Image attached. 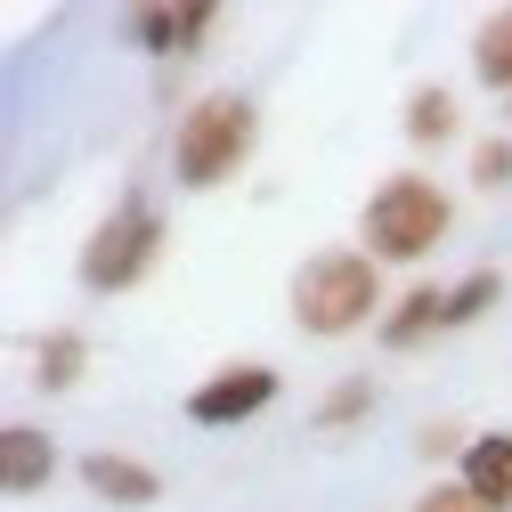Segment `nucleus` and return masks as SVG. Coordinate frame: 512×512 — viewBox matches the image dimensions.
<instances>
[{
    "mask_svg": "<svg viewBox=\"0 0 512 512\" xmlns=\"http://www.w3.org/2000/svg\"><path fill=\"white\" fill-rule=\"evenodd\" d=\"M122 33H131L147 57H187V9H131Z\"/></svg>",
    "mask_w": 512,
    "mask_h": 512,
    "instance_id": "4468645a",
    "label": "nucleus"
},
{
    "mask_svg": "<svg viewBox=\"0 0 512 512\" xmlns=\"http://www.w3.org/2000/svg\"><path fill=\"white\" fill-rule=\"evenodd\" d=\"M407 512H488V504H480V496H472L464 480H431V488H423V496H415Z\"/></svg>",
    "mask_w": 512,
    "mask_h": 512,
    "instance_id": "a211bd4d",
    "label": "nucleus"
},
{
    "mask_svg": "<svg viewBox=\"0 0 512 512\" xmlns=\"http://www.w3.org/2000/svg\"><path fill=\"white\" fill-rule=\"evenodd\" d=\"M293 326L309 342H350L366 326H382V261H366L358 244H334V252H309V261L293 269Z\"/></svg>",
    "mask_w": 512,
    "mask_h": 512,
    "instance_id": "f257e3e1",
    "label": "nucleus"
},
{
    "mask_svg": "<svg viewBox=\"0 0 512 512\" xmlns=\"http://www.w3.org/2000/svg\"><path fill=\"white\" fill-rule=\"evenodd\" d=\"M277 391H285V374H277L269 358H244V366H212L196 391H187L179 415L196 423V431H236V423H252V415H269Z\"/></svg>",
    "mask_w": 512,
    "mask_h": 512,
    "instance_id": "39448f33",
    "label": "nucleus"
},
{
    "mask_svg": "<svg viewBox=\"0 0 512 512\" xmlns=\"http://www.w3.org/2000/svg\"><path fill=\"white\" fill-rule=\"evenodd\" d=\"M212 25H220V9H212V0H187V57H204Z\"/></svg>",
    "mask_w": 512,
    "mask_h": 512,
    "instance_id": "6ab92c4d",
    "label": "nucleus"
},
{
    "mask_svg": "<svg viewBox=\"0 0 512 512\" xmlns=\"http://www.w3.org/2000/svg\"><path fill=\"white\" fill-rule=\"evenodd\" d=\"M155 261H163V212H155L147 196H122V204H114V212L82 236L74 277H82V293L114 301V293L147 285V277H155Z\"/></svg>",
    "mask_w": 512,
    "mask_h": 512,
    "instance_id": "20e7f679",
    "label": "nucleus"
},
{
    "mask_svg": "<svg viewBox=\"0 0 512 512\" xmlns=\"http://www.w3.org/2000/svg\"><path fill=\"white\" fill-rule=\"evenodd\" d=\"M252 147H261V106L244 90H204L171 122V179L204 196V187H220V179H236L252 163Z\"/></svg>",
    "mask_w": 512,
    "mask_h": 512,
    "instance_id": "f03ea898",
    "label": "nucleus"
},
{
    "mask_svg": "<svg viewBox=\"0 0 512 512\" xmlns=\"http://www.w3.org/2000/svg\"><path fill=\"white\" fill-rule=\"evenodd\" d=\"M472 187H480V196H504V187H512V139L504 131L472 147Z\"/></svg>",
    "mask_w": 512,
    "mask_h": 512,
    "instance_id": "dca6fc26",
    "label": "nucleus"
},
{
    "mask_svg": "<svg viewBox=\"0 0 512 512\" xmlns=\"http://www.w3.org/2000/svg\"><path fill=\"white\" fill-rule=\"evenodd\" d=\"M399 131H407V147H447V139L464 131V106H456V90H439V82L407 90V114H399Z\"/></svg>",
    "mask_w": 512,
    "mask_h": 512,
    "instance_id": "9d476101",
    "label": "nucleus"
},
{
    "mask_svg": "<svg viewBox=\"0 0 512 512\" xmlns=\"http://www.w3.org/2000/svg\"><path fill=\"white\" fill-rule=\"evenodd\" d=\"M82 374H90V334L49 326V334L33 342V382H41V391H74Z\"/></svg>",
    "mask_w": 512,
    "mask_h": 512,
    "instance_id": "f8f14e48",
    "label": "nucleus"
},
{
    "mask_svg": "<svg viewBox=\"0 0 512 512\" xmlns=\"http://www.w3.org/2000/svg\"><path fill=\"white\" fill-rule=\"evenodd\" d=\"M472 82L496 90L504 114H512V9H488L480 17V33H472Z\"/></svg>",
    "mask_w": 512,
    "mask_h": 512,
    "instance_id": "9b49d317",
    "label": "nucleus"
},
{
    "mask_svg": "<svg viewBox=\"0 0 512 512\" xmlns=\"http://www.w3.org/2000/svg\"><path fill=\"white\" fill-rule=\"evenodd\" d=\"M439 334H447V285L399 293L391 309H382V326H374V342L391 350V358H407V350H423V342H439Z\"/></svg>",
    "mask_w": 512,
    "mask_h": 512,
    "instance_id": "0eeeda50",
    "label": "nucleus"
},
{
    "mask_svg": "<svg viewBox=\"0 0 512 512\" xmlns=\"http://www.w3.org/2000/svg\"><path fill=\"white\" fill-rule=\"evenodd\" d=\"M456 480H464L488 512H512V431H472V447H464Z\"/></svg>",
    "mask_w": 512,
    "mask_h": 512,
    "instance_id": "1a4fd4ad",
    "label": "nucleus"
},
{
    "mask_svg": "<svg viewBox=\"0 0 512 512\" xmlns=\"http://www.w3.org/2000/svg\"><path fill=\"white\" fill-rule=\"evenodd\" d=\"M74 472H82L90 504H114V512H147V504H163V472L139 464V456H122V447H90Z\"/></svg>",
    "mask_w": 512,
    "mask_h": 512,
    "instance_id": "423d86ee",
    "label": "nucleus"
},
{
    "mask_svg": "<svg viewBox=\"0 0 512 512\" xmlns=\"http://www.w3.org/2000/svg\"><path fill=\"white\" fill-rule=\"evenodd\" d=\"M464 447H472V431H464V423H447V415L415 431V456H423V464H447V456L464 464Z\"/></svg>",
    "mask_w": 512,
    "mask_h": 512,
    "instance_id": "f3484780",
    "label": "nucleus"
},
{
    "mask_svg": "<svg viewBox=\"0 0 512 512\" xmlns=\"http://www.w3.org/2000/svg\"><path fill=\"white\" fill-rule=\"evenodd\" d=\"M447 228H456V204L439 196V179L391 171L366 196V212H358V252L382 261V269H415V261H431V252L447 244Z\"/></svg>",
    "mask_w": 512,
    "mask_h": 512,
    "instance_id": "7ed1b4c3",
    "label": "nucleus"
},
{
    "mask_svg": "<svg viewBox=\"0 0 512 512\" xmlns=\"http://www.w3.org/2000/svg\"><path fill=\"white\" fill-rule=\"evenodd\" d=\"M57 439L49 431H33V423H9L0 431V496H41L49 480H57Z\"/></svg>",
    "mask_w": 512,
    "mask_h": 512,
    "instance_id": "6e6552de",
    "label": "nucleus"
},
{
    "mask_svg": "<svg viewBox=\"0 0 512 512\" xmlns=\"http://www.w3.org/2000/svg\"><path fill=\"white\" fill-rule=\"evenodd\" d=\"M366 415H374V374H350V382H334V391L317 399V431H350Z\"/></svg>",
    "mask_w": 512,
    "mask_h": 512,
    "instance_id": "2eb2a0df",
    "label": "nucleus"
},
{
    "mask_svg": "<svg viewBox=\"0 0 512 512\" xmlns=\"http://www.w3.org/2000/svg\"><path fill=\"white\" fill-rule=\"evenodd\" d=\"M504 301V277L496 269H472V277H456L447 285V334H464V326H480V317Z\"/></svg>",
    "mask_w": 512,
    "mask_h": 512,
    "instance_id": "ddd939ff",
    "label": "nucleus"
}]
</instances>
